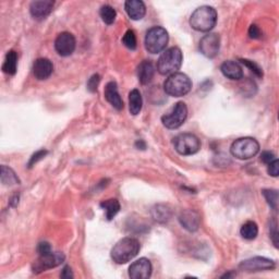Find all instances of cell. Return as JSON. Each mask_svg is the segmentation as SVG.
<instances>
[{
    "instance_id": "cell-1",
    "label": "cell",
    "mask_w": 279,
    "mask_h": 279,
    "mask_svg": "<svg viewBox=\"0 0 279 279\" xmlns=\"http://www.w3.org/2000/svg\"><path fill=\"white\" fill-rule=\"evenodd\" d=\"M141 245L134 238H124L119 240L111 250V259L117 264H127L128 262L133 260L140 252Z\"/></svg>"
},
{
    "instance_id": "cell-2",
    "label": "cell",
    "mask_w": 279,
    "mask_h": 279,
    "mask_svg": "<svg viewBox=\"0 0 279 279\" xmlns=\"http://www.w3.org/2000/svg\"><path fill=\"white\" fill-rule=\"evenodd\" d=\"M217 23V12L210 6L198 8L190 18V26L199 32H210L215 28Z\"/></svg>"
},
{
    "instance_id": "cell-3",
    "label": "cell",
    "mask_w": 279,
    "mask_h": 279,
    "mask_svg": "<svg viewBox=\"0 0 279 279\" xmlns=\"http://www.w3.org/2000/svg\"><path fill=\"white\" fill-rule=\"evenodd\" d=\"M183 56L180 48L171 47L161 54L157 61V71L162 76L174 75L182 64Z\"/></svg>"
},
{
    "instance_id": "cell-4",
    "label": "cell",
    "mask_w": 279,
    "mask_h": 279,
    "mask_svg": "<svg viewBox=\"0 0 279 279\" xmlns=\"http://www.w3.org/2000/svg\"><path fill=\"white\" fill-rule=\"evenodd\" d=\"M192 82L187 75L181 72L174 73L166 79L164 89L166 94L172 97H181L191 91Z\"/></svg>"
},
{
    "instance_id": "cell-5",
    "label": "cell",
    "mask_w": 279,
    "mask_h": 279,
    "mask_svg": "<svg viewBox=\"0 0 279 279\" xmlns=\"http://www.w3.org/2000/svg\"><path fill=\"white\" fill-rule=\"evenodd\" d=\"M168 32L161 27H154L150 29L145 36V48L151 54H159L166 49L168 44Z\"/></svg>"
},
{
    "instance_id": "cell-6",
    "label": "cell",
    "mask_w": 279,
    "mask_h": 279,
    "mask_svg": "<svg viewBox=\"0 0 279 279\" xmlns=\"http://www.w3.org/2000/svg\"><path fill=\"white\" fill-rule=\"evenodd\" d=\"M230 152L234 157L241 160H247L258 155L260 152V144L253 137H241L236 140L232 143Z\"/></svg>"
},
{
    "instance_id": "cell-7",
    "label": "cell",
    "mask_w": 279,
    "mask_h": 279,
    "mask_svg": "<svg viewBox=\"0 0 279 279\" xmlns=\"http://www.w3.org/2000/svg\"><path fill=\"white\" fill-rule=\"evenodd\" d=\"M175 150L183 156L196 154L201 149V142L198 136L192 133H181L174 138Z\"/></svg>"
},
{
    "instance_id": "cell-8",
    "label": "cell",
    "mask_w": 279,
    "mask_h": 279,
    "mask_svg": "<svg viewBox=\"0 0 279 279\" xmlns=\"http://www.w3.org/2000/svg\"><path fill=\"white\" fill-rule=\"evenodd\" d=\"M188 118V107L183 102L177 103L167 113L161 117L162 125L167 129H178Z\"/></svg>"
},
{
    "instance_id": "cell-9",
    "label": "cell",
    "mask_w": 279,
    "mask_h": 279,
    "mask_svg": "<svg viewBox=\"0 0 279 279\" xmlns=\"http://www.w3.org/2000/svg\"><path fill=\"white\" fill-rule=\"evenodd\" d=\"M64 255L60 252H51L44 255H39L34 263L32 264V270L34 274L43 273L45 270L55 268L63 263Z\"/></svg>"
},
{
    "instance_id": "cell-10",
    "label": "cell",
    "mask_w": 279,
    "mask_h": 279,
    "mask_svg": "<svg viewBox=\"0 0 279 279\" xmlns=\"http://www.w3.org/2000/svg\"><path fill=\"white\" fill-rule=\"evenodd\" d=\"M76 37L69 32H63L57 36L55 40L56 52L62 57H68L76 51Z\"/></svg>"
},
{
    "instance_id": "cell-11",
    "label": "cell",
    "mask_w": 279,
    "mask_h": 279,
    "mask_svg": "<svg viewBox=\"0 0 279 279\" xmlns=\"http://www.w3.org/2000/svg\"><path fill=\"white\" fill-rule=\"evenodd\" d=\"M275 262L267 258H262V257H255L249 260H245L241 262L239 265L240 269L243 272H261V270H268V269H274L275 268Z\"/></svg>"
},
{
    "instance_id": "cell-12",
    "label": "cell",
    "mask_w": 279,
    "mask_h": 279,
    "mask_svg": "<svg viewBox=\"0 0 279 279\" xmlns=\"http://www.w3.org/2000/svg\"><path fill=\"white\" fill-rule=\"evenodd\" d=\"M220 49V37L219 35L212 33V34L205 35L200 42V52L206 58H215L218 55Z\"/></svg>"
},
{
    "instance_id": "cell-13",
    "label": "cell",
    "mask_w": 279,
    "mask_h": 279,
    "mask_svg": "<svg viewBox=\"0 0 279 279\" xmlns=\"http://www.w3.org/2000/svg\"><path fill=\"white\" fill-rule=\"evenodd\" d=\"M152 264L145 258L135 261L129 267V276L132 279H147L152 276Z\"/></svg>"
},
{
    "instance_id": "cell-14",
    "label": "cell",
    "mask_w": 279,
    "mask_h": 279,
    "mask_svg": "<svg viewBox=\"0 0 279 279\" xmlns=\"http://www.w3.org/2000/svg\"><path fill=\"white\" fill-rule=\"evenodd\" d=\"M55 3L52 0H37L33 2L30 6V12L33 18L36 20H44L52 13Z\"/></svg>"
},
{
    "instance_id": "cell-15",
    "label": "cell",
    "mask_w": 279,
    "mask_h": 279,
    "mask_svg": "<svg viewBox=\"0 0 279 279\" xmlns=\"http://www.w3.org/2000/svg\"><path fill=\"white\" fill-rule=\"evenodd\" d=\"M179 221L181 226L187 229L188 231L194 232L199 229L201 224V216L199 215L198 212L193 210H185L181 212V214L179 216Z\"/></svg>"
},
{
    "instance_id": "cell-16",
    "label": "cell",
    "mask_w": 279,
    "mask_h": 279,
    "mask_svg": "<svg viewBox=\"0 0 279 279\" xmlns=\"http://www.w3.org/2000/svg\"><path fill=\"white\" fill-rule=\"evenodd\" d=\"M104 95L106 101H107L114 109L122 110L124 109V101L120 97V94L118 92V86L116 82H109L105 87Z\"/></svg>"
},
{
    "instance_id": "cell-17",
    "label": "cell",
    "mask_w": 279,
    "mask_h": 279,
    "mask_svg": "<svg viewBox=\"0 0 279 279\" xmlns=\"http://www.w3.org/2000/svg\"><path fill=\"white\" fill-rule=\"evenodd\" d=\"M53 62L47 58H38L33 64V73H34V77L39 81L47 80L53 75Z\"/></svg>"
},
{
    "instance_id": "cell-18",
    "label": "cell",
    "mask_w": 279,
    "mask_h": 279,
    "mask_svg": "<svg viewBox=\"0 0 279 279\" xmlns=\"http://www.w3.org/2000/svg\"><path fill=\"white\" fill-rule=\"evenodd\" d=\"M125 8L128 15L134 21L142 20L145 16L146 8L141 0H128V2H126Z\"/></svg>"
},
{
    "instance_id": "cell-19",
    "label": "cell",
    "mask_w": 279,
    "mask_h": 279,
    "mask_svg": "<svg viewBox=\"0 0 279 279\" xmlns=\"http://www.w3.org/2000/svg\"><path fill=\"white\" fill-rule=\"evenodd\" d=\"M220 70L226 78L230 80L239 81L243 78V70L241 68V65L237 61H234V60L225 61L223 64H221Z\"/></svg>"
},
{
    "instance_id": "cell-20",
    "label": "cell",
    "mask_w": 279,
    "mask_h": 279,
    "mask_svg": "<svg viewBox=\"0 0 279 279\" xmlns=\"http://www.w3.org/2000/svg\"><path fill=\"white\" fill-rule=\"evenodd\" d=\"M155 75V67L152 61L144 60L137 67V78L140 83L146 85L152 82Z\"/></svg>"
},
{
    "instance_id": "cell-21",
    "label": "cell",
    "mask_w": 279,
    "mask_h": 279,
    "mask_svg": "<svg viewBox=\"0 0 279 279\" xmlns=\"http://www.w3.org/2000/svg\"><path fill=\"white\" fill-rule=\"evenodd\" d=\"M152 216L158 223H167L172 216V211L166 204H157L152 210Z\"/></svg>"
},
{
    "instance_id": "cell-22",
    "label": "cell",
    "mask_w": 279,
    "mask_h": 279,
    "mask_svg": "<svg viewBox=\"0 0 279 279\" xmlns=\"http://www.w3.org/2000/svg\"><path fill=\"white\" fill-rule=\"evenodd\" d=\"M143 106V100L142 95L140 93L138 89H132L129 94V110L130 113L136 116L142 110Z\"/></svg>"
},
{
    "instance_id": "cell-23",
    "label": "cell",
    "mask_w": 279,
    "mask_h": 279,
    "mask_svg": "<svg viewBox=\"0 0 279 279\" xmlns=\"http://www.w3.org/2000/svg\"><path fill=\"white\" fill-rule=\"evenodd\" d=\"M16 69H18V55L14 51L8 52L6 55V59L3 64V71L6 75L14 76L16 73Z\"/></svg>"
},
{
    "instance_id": "cell-24",
    "label": "cell",
    "mask_w": 279,
    "mask_h": 279,
    "mask_svg": "<svg viewBox=\"0 0 279 279\" xmlns=\"http://www.w3.org/2000/svg\"><path fill=\"white\" fill-rule=\"evenodd\" d=\"M101 207L105 210L106 218H107V220H111L119 213L120 203L116 199H110L107 201H103L101 203Z\"/></svg>"
},
{
    "instance_id": "cell-25",
    "label": "cell",
    "mask_w": 279,
    "mask_h": 279,
    "mask_svg": "<svg viewBox=\"0 0 279 279\" xmlns=\"http://www.w3.org/2000/svg\"><path fill=\"white\" fill-rule=\"evenodd\" d=\"M240 234L244 239L253 240L255 239L259 235V227L255 223H254V221H251V220L247 221V223L242 225L240 229Z\"/></svg>"
},
{
    "instance_id": "cell-26",
    "label": "cell",
    "mask_w": 279,
    "mask_h": 279,
    "mask_svg": "<svg viewBox=\"0 0 279 279\" xmlns=\"http://www.w3.org/2000/svg\"><path fill=\"white\" fill-rule=\"evenodd\" d=\"M2 182L5 185H14L20 183V179L15 175V172L7 166H2Z\"/></svg>"
},
{
    "instance_id": "cell-27",
    "label": "cell",
    "mask_w": 279,
    "mask_h": 279,
    "mask_svg": "<svg viewBox=\"0 0 279 279\" xmlns=\"http://www.w3.org/2000/svg\"><path fill=\"white\" fill-rule=\"evenodd\" d=\"M100 14H101L102 20L106 24H108V26H110V24H112L114 22V20H116V16H117L116 10H114L111 6H108V5H105L101 8Z\"/></svg>"
},
{
    "instance_id": "cell-28",
    "label": "cell",
    "mask_w": 279,
    "mask_h": 279,
    "mask_svg": "<svg viewBox=\"0 0 279 279\" xmlns=\"http://www.w3.org/2000/svg\"><path fill=\"white\" fill-rule=\"evenodd\" d=\"M263 195L266 199L267 203L270 207L274 211H277L278 208V191L277 190H270V189H265L263 190Z\"/></svg>"
},
{
    "instance_id": "cell-29",
    "label": "cell",
    "mask_w": 279,
    "mask_h": 279,
    "mask_svg": "<svg viewBox=\"0 0 279 279\" xmlns=\"http://www.w3.org/2000/svg\"><path fill=\"white\" fill-rule=\"evenodd\" d=\"M122 43H124V45L127 48L131 49V51H134L137 45L135 33L132 30H128L126 32V34L124 35V37H122Z\"/></svg>"
},
{
    "instance_id": "cell-30",
    "label": "cell",
    "mask_w": 279,
    "mask_h": 279,
    "mask_svg": "<svg viewBox=\"0 0 279 279\" xmlns=\"http://www.w3.org/2000/svg\"><path fill=\"white\" fill-rule=\"evenodd\" d=\"M240 61H241V63H243L245 65V67L249 68L258 78H260V79L263 78V70H262V68L257 62H254L249 59H240Z\"/></svg>"
},
{
    "instance_id": "cell-31",
    "label": "cell",
    "mask_w": 279,
    "mask_h": 279,
    "mask_svg": "<svg viewBox=\"0 0 279 279\" xmlns=\"http://www.w3.org/2000/svg\"><path fill=\"white\" fill-rule=\"evenodd\" d=\"M101 77L100 75H93L87 81V89L91 93H94L97 91V87L100 85Z\"/></svg>"
},
{
    "instance_id": "cell-32",
    "label": "cell",
    "mask_w": 279,
    "mask_h": 279,
    "mask_svg": "<svg viewBox=\"0 0 279 279\" xmlns=\"http://www.w3.org/2000/svg\"><path fill=\"white\" fill-rule=\"evenodd\" d=\"M47 154H48V151H46V150H40V151H37L35 154H33L29 164H28L29 168H32L33 166L35 165L36 162H38L39 160H42Z\"/></svg>"
},
{
    "instance_id": "cell-33",
    "label": "cell",
    "mask_w": 279,
    "mask_h": 279,
    "mask_svg": "<svg viewBox=\"0 0 279 279\" xmlns=\"http://www.w3.org/2000/svg\"><path fill=\"white\" fill-rule=\"evenodd\" d=\"M269 235L272 238V241L276 248H278V230H277V221L273 220V223L270 224L269 228Z\"/></svg>"
},
{
    "instance_id": "cell-34",
    "label": "cell",
    "mask_w": 279,
    "mask_h": 279,
    "mask_svg": "<svg viewBox=\"0 0 279 279\" xmlns=\"http://www.w3.org/2000/svg\"><path fill=\"white\" fill-rule=\"evenodd\" d=\"M268 175H270L272 177H278L279 175V161L278 159H274L272 162L268 164Z\"/></svg>"
},
{
    "instance_id": "cell-35",
    "label": "cell",
    "mask_w": 279,
    "mask_h": 279,
    "mask_svg": "<svg viewBox=\"0 0 279 279\" xmlns=\"http://www.w3.org/2000/svg\"><path fill=\"white\" fill-rule=\"evenodd\" d=\"M249 36L253 39H259L262 36V31L261 29L257 26V24H252L249 29Z\"/></svg>"
},
{
    "instance_id": "cell-36",
    "label": "cell",
    "mask_w": 279,
    "mask_h": 279,
    "mask_svg": "<svg viewBox=\"0 0 279 279\" xmlns=\"http://www.w3.org/2000/svg\"><path fill=\"white\" fill-rule=\"evenodd\" d=\"M37 252L39 255H44V254H48L52 252V247L48 242H40L37 245Z\"/></svg>"
},
{
    "instance_id": "cell-37",
    "label": "cell",
    "mask_w": 279,
    "mask_h": 279,
    "mask_svg": "<svg viewBox=\"0 0 279 279\" xmlns=\"http://www.w3.org/2000/svg\"><path fill=\"white\" fill-rule=\"evenodd\" d=\"M274 159H275V155L272 152L266 151V152L262 153V155H261V160L263 161L264 164H266V165H268L269 162H272Z\"/></svg>"
},
{
    "instance_id": "cell-38",
    "label": "cell",
    "mask_w": 279,
    "mask_h": 279,
    "mask_svg": "<svg viewBox=\"0 0 279 279\" xmlns=\"http://www.w3.org/2000/svg\"><path fill=\"white\" fill-rule=\"evenodd\" d=\"M60 277L61 278H65V279H70V278H73V273H72V269L70 268V266H64L62 272L60 274Z\"/></svg>"
},
{
    "instance_id": "cell-39",
    "label": "cell",
    "mask_w": 279,
    "mask_h": 279,
    "mask_svg": "<svg viewBox=\"0 0 279 279\" xmlns=\"http://www.w3.org/2000/svg\"><path fill=\"white\" fill-rule=\"evenodd\" d=\"M10 204H11V206H13V207H15L16 205L19 204V194H14L12 196L11 200H10Z\"/></svg>"
},
{
    "instance_id": "cell-40",
    "label": "cell",
    "mask_w": 279,
    "mask_h": 279,
    "mask_svg": "<svg viewBox=\"0 0 279 279\" xmlns=\"http://www.w3.org/2000/svg\"><path fill=\"white\" fill-rule=\"evenodd\" d=\"M135 146H136V149H138V150H145L146 149V144H145V142L143 141V140H138V141H136Z\"/></svg>"
}]
</instances>
